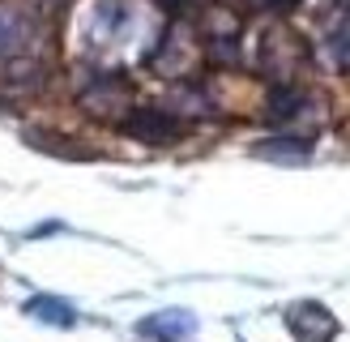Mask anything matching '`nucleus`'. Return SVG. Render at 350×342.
Listing matches in <instances>:
<instances>
[{"label":"nucleus","mask_w":350,"mask_h":342,"mask_svg":"<svg viewBox=\"0 0 350 342\" xmlns=\"http://www.w3.org/2000/svg\"><path fill=\"white\" fill-rule=\"evenodd\" d=\"M124 133L142 137V142H171V137L180 133V124H175L163 107H137V111L124 120Z\"/></svg>","instance_id":"obj_2"},{"label":"nucleus","mask_w":350,"mask_h":342,"mask_svg":"<svg viewBox=\"0 0 350 342\" xmlns=\"http://www.w3.org/2000/svg\"><path fill=\"white\" fill-rule=\"evenodd\" d=\"M163 9H188V0H163Z\"/></svg>","instance_id":"obj_7"},{"label":"nucleus","mask_w":350,"mask_h":342,"mask_svg":"<svg viewBox=\"0 0 350 342\" xmlns=\"http://www.w3.org/2000/svg\"><path fill=\"white\" fill-rule=\"evenodd\" d=\"M256 5H260V9H291L295 0H256Z\"/></svg>","instance_id":"obj_6"},{"label":"nucleus","mask_w":350,"mask_h":342,"mask_svg":"<svg viewBox=\"0 0 350 342\" xmlns=\"http://www.w3.org/2000/svg\"><path fill=\"white\" fill-rule=\"evenodd\" d=\"M188 330H192V317H159V321H146V334H163V338L188 334Z\"/></svg>","instance_id":"obj_4"},{"label":"nucleus","mask_w":350,"mask_h":342,"mask_svg":"<svg viewBox=\"0 0 350 342\" xmlns=\"http://www.w3.org/2000/svg\"><path fill=\"white\" fill-rule=\"evenodd\" d=\"M286 321H291V330H295V338H299V342H329V338H334V330H338L334 317H329L321 304H299V308H291Z\"/></svg>","instance_id":"obj_1"},{"label":"nucleus","mask_w":350,"mask_h":342,"mask_svg":"<svg viewBox=\"0 0 350 342\" xmlns=\"http://www.w3.org/2000/svg\"><path fill=\"white\" fill-rule=\"evenodd\" d=\"M334 60H338L342 68H350V26H346L342 34H334Z\"/></svg>","instance_id":"obj_5"},{"label":"nucleus","mask_w":350,"mask_h":342,"mask_svg":"<svg viewBox=\"0 0 350 342\" xmlns=\"http://www.w3.org/2000/svg\"><path fill=\"white\" fill-rule=\"evenodd\" d=\"M26 313H30V317H39V321H47V325H73V321H77V317H73V308H68L64 300H51V295L30 300V304H26Z\"/></svg>","instance_id":"obj_3"}]
</instances>
